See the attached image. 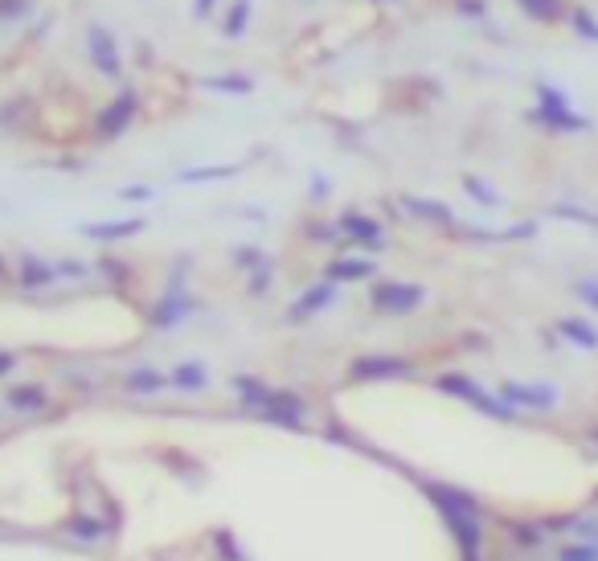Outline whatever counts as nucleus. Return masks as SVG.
I'll use <instances>...</instances> for the list:
<instances>
[{
  "label": "nucleus",
  "instance_id": "obj_1",
  "mask_svg": "<svg viewBox=\"0 0 598 561\" xmlns=\"http://www.w3.org/2000/svg\"><path fill=\"white\" fill-rule=\"evenodd\" d=\"M136 115H140V91L136 86H119L115 99L95 115V136L99 140H119L127 127L136 123Z\"/></svg>",
  "mask_w": 598,
  "mask_h": 561
},
{
  "label": "nucleus",
  "instance_id": "obj_2",
  "mask_svg": "<svg viewBox=\"0 0 598 561\" xmlns=\"http://www.w3.org/2000/svg\"><path fill=\"white\" fill-rule=\"evenodd\" d=\"M87 54H91V66L103 74V78H119L123 74V54H119V41L107 25H87Z\"/></svg>",
  "mask_w": 598,
  "mask_h": 561
},
{
  "label": "nucleus",
  "instance_id": "obj_3",
  "mask_svg": "<svg viewBox=\"0 0 598 561\" xmlns=\"http://www.w3.org/2000/svg\"><path fill=\"white\" fill-rule=\"evenodd\" d=\"M525 115H529V123L549 127V132H586V127H590V119L578 115L574 107H545V103H537V107L525 111Z\"/></svg>",
  "mask_w": 598,
  "mask_h": 561
},
{
  "label": "nucleus",
  "instance_id": "obj_4",
  "mask_svg": "<svg viewBox=\"0 0 598 561\" xmlns=\"http://www.w3.org/2000/svg\"><path fill=\"white\" fill-rule=\"evenodd\" d=\"M418 299H422L418 287H410V283H386V287H377L373 304H377V308H394V312H410Z\"/></svg>",
  "mask_w": 598,
  "mask_h": 561
},
{
  "label": "nucleus",
  "instance_id": "obj_5",
  "mask_svg": "<svg viewBox=\"0 0 598 561\" xmlns=\"http://www.w3.org/2000/svg\"><path fill=\"white\" fill-rule=\"evenodd\" d=\"M517 9L537 25H562L570 13L566 0H517Z\"/></svg>",
  "mask_w": 598,
  "mask_h": 561
},
{
  "label": "nucleus",
  "instance_id": "obj_6",
  "mask_svg": "<svg viewBox=\"0 0 598 561\" xmlns=\"http://www.w3.org/2000/svg\"><path fill=\"white\" fill-rule=\"evenodd\" d=\"M201 91H218V95H250L254 91V78L250 74H205L197 78Z\"/></svg>",
  "mask_w": 598,
  "mask_h": 561
},
{
  "label": "nucleus",
  "instance_id": "obj_7",
  "mask_svg": "<svg viewBox=\"0 0 598 561\" xmlns=\"http://www.w3.org/2000/svg\"><path fill=\"white\" fill-rule=\"evenodd\" d=\"M250 13H254V0H234L230 13H226L222 33H226V37H242V33H246V25H250Z\"/></svg>",
  "mask_w": 598,
  "mask_h": 561
},
{
  "label": "nucleus",
  "instance_id": "obj_8",
  "mask_svg": "<svg viewBox=\"0 0 598 561\" xmlns=\"http://www.w3.org/2000/svg\"><path fill=\"white\" fill-rule=\"evenodd\" d=\"M566 21L574 25V33H578V37H586V41H598V17H594L586 5H570Z\"/></svg>",
  "mask_w": 598,
  "mask_h": 561
},
{
  "label": "nucleus",
  "instance_id": "obj_9",
  "mask_svg": "<svg viewBox=\"0 0 598 561\" xmlns=\"http://www.w3.org/2000/svg\"><path fill=\"white\" fill-rule=\"evenodd\" d=\"M33 13V0H0V25H13Z\"/></svg>",
  "mask_w": 598,
  "mask_h": 561
},
{
  "label": "nucleus",
  "instance_id": "obj_10",
  "mask_svg": "<svg viewBox=\"0 0 598 561\" xmlns=\"http://www.w3.org/2000/svg\"><path fill=\"white\" fill-rule=\"evenodd\" d=\"M537 103H545V107H570V95L558 91V86H549V82H537Z\"/></svg>",
  "mask_w": 598,
  "mask_h": 561
},
{
  "label": "nucleus",
  "instance_id": "obj_11",
  "mask_svg": "<svg viewBox=\"0 0 598 561\" xmlns=\"http://www.w3.org/2000/svg\"><path fill=\"white\" fill-rule=\"evenodd\" d=\"M222 177H234V168H189V172H181V181H222Z\"/></svg>",
  "mask_w": 598,
  "mask_h": 561
},
{
  "label": "nucleus",
  "instance_id": "obj_12",
  "mask_svg": "<svg viewBox=\"0 0 598 561\" xmlns=\"http://www.w3.org/2000/svg\"><path fill=\"white\" fill-rule=\"evenodd\" d=\"M410 209H418L422 218H435V222H451V209L439 201H410Z\"/></svg>",
  "mask_w": 598,
  "mask_h": 561
},
{
  "label": "nucleus",
  "instance_id": "obj_13",
  "mask_svg": "<svg viewBox=\"0 0 598 561\" xmlns=\"http://www.w3.org/2000/svg\"><path fill=\"white\" fill-rule=\"evenodd\" d=\"M201 381H205V369H201V365H185V369H177V385H181V390H197Z\"/></svg>",
  "mask_w": 598,
  "mask_h": 561
},
{
  "label": "nucleus",
  "instance_id": "obj_14",
  "mask_svg": "<svg viewBox=\"0 0 598 561\" xmlns=\"http://www.w3.org/2000/svg\"><path fill=\"white\" fill-rule=\"evenodd\" d=\"M144 222H123V226H91L87 234H95V238H123V234H132V230H140Z\"/></svg>",
  "mask_w": 598,
  "mask_h": 561
},
{
  "label": "nucleus",
  "instance_id": "obj_15",
  "mask_svg": "<svg viewBox=\"0 0 598 561\" xmlns=\"http://www.w3.org/2000/svg\"><path fill=\"white\" fill-rule=\"evenodd\" d=\"M463 185H467V193H472L476 201H484V205H492V201H496V193H488V185H484L480 177H472V172L463 177Z\"/></svg>",
  "mask_w": 598,
  "mask_h": 561
},
{
  "label": "nucleus",
  "instance_id": "obj_16",
  "mask_svg": "<svg viewBox=\"0 0 598 561\" xmlns=\"http://www.w3.org/2000/svg\"><path fill=\"white\" fill-rule=\"evenodd\" d=\"M332 275H340V279H357V275H369V263H365V267H357V263H340V267H332Z\"/></svg>",
  "mask_w": 598,
  "mask_h": 561
},
{
  "label": "nucleus",
  "instance_id": "obj_17",
  "mask_svg": "<svg viewBox=\"0 0 598 561\" xmlns=\"http://www.w3.org/2000/svg\"><path fill=\"white\" fill-rule=\"evenodd\" d=\"M349 230L361 234V238H373V234H377V226H373L369 218H349Z\"/></svg>",
  "mask_w": 598,
  "mask_h": 561
},
{
  "label": "nucleus",
  "instance_id": "obj_18",
  "mask_svg": "<svg viewBox=\"0 0 598 561\" xmlns=\"http://www.w3.org/2000/svg\"><path fill=\"white\" fill-rule=\"evenodd\" d=\"M459 13H467V17H480V13H484V0H459Z\"/></svg>",
  "mask_w": 598,
  "mask_h": 561
},
{
  "label": "nucleus",
  "instance_id": "obj_19",
  "mask_svg": "<svg viewBox=\"0 0 598 561\" xmlns=\"http://www.w3.org/2000/svg\"><path fill=\"white\" fill-rule=\"evenodd\" d=\"M132 390H156V377H152V373H140V377H132Z\"/></svg>",
  "mask_w": 598,
  "mask_h": 561
},
{
  "label": "nucleus",
  "instance_id": "obj_20",
  "mask_svg": "<svg viewBox=\"0 0 598 561\" xmlns=\"http://www.w3.org/2000/svg\"><path fill=\"white\" fill-rule=\"evenodd\" d=\"M213 5H218V0H193V17H209Z\"/></svg>",
  "mask_w": 598,
  "mask_h": 561
},
{
  "label": "nucleus",
  "instance_id": "obj_21",
  "mask_svg": "<svg viewBox=\"0 0 598 561\" xmlns=\"http://www.w3.org/2000/svg\"><path fill=\"white\" fill-rule=\"evenodd\" d=\"M377 5H381V0H377Z\"/></svg>",
  "mask_w": 598,
  "mask_h": 561
}]
</instances>
